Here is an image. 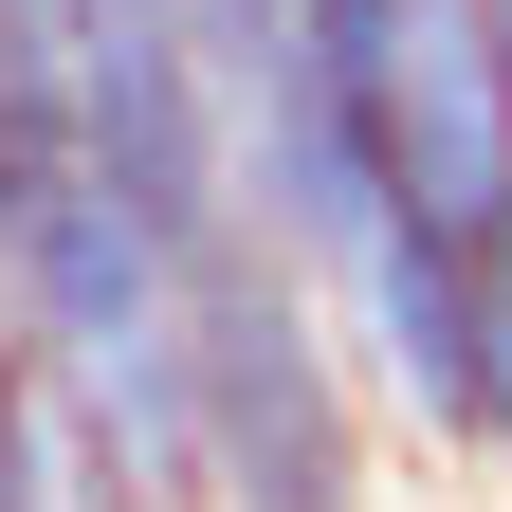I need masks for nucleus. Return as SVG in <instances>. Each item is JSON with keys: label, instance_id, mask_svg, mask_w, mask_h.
I'll return each mask as SVG.
<instances>
[{"label": "nucleus", "instance_id": "1", "mask_svg": "<svg viewBox=\"0 0 512 512\" xmlns=\"http://www.w3.org/2000/svg\"><path fill=\"white\" fill-rule=\"evenodd\" d=\"M183 403H202V512H384L403 476V421L275 220H220L183 256Z\"/></svg>", "mask_w": 512, "mask_h": 512}, {"label": "nucleus", "instance_id": "2", "mask_svg": "<svg viewBox=\"0 0 512 512\" xmlns=\"http://www.w3.org/2000/svg\"><path fill=\"white\" fill-rule=\"evenodd\" d=\"M0 512H128V476H110L92 403L37 366V330H19V311H0Z\"/></svg>", "mask_w": 512, "mask_h": 512}, {"label": "nucleus", "instance_id": "3", "mask_svg": "<svg viewBox=\"0 0 512 512\" xmlns=\"http://www.w3.org/2000/svg\"><path fill=\"white\" fill-rule=\"evenodd\" d=\"M476 494H512V220L476 238Z\"/></svg>", "mask_w": 512, "mask_h": 512}]
</instances>
